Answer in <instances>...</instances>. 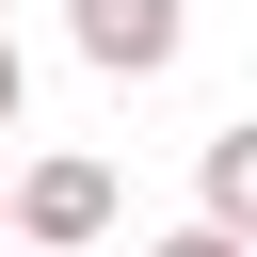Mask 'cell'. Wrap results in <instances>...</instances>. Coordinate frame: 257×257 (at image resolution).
I'll use <instances>...</instances> for the list:
<instances>
[{
    "label": "cell",
    "instance_id": "6da1fadb",
    "mask_svg": "<svg viewBox=\"0 0 257 257\" xmlns=\"http://www.w3.org/2000/svg\"><path fill=\"white\" fill-rule=\"evenodd\" d=\"M64 48H80L96 80H161V64L193 48V0H64Z\"/></svg>",
    "mask_w": 257,
    "mask_h": 257
},
{
    "label": "cell",
    "instance_id": "7a4b0ae2",
    "mask_svg": "<svg viewBox=\"0 0 257 257\" xmlns=\"http://www.w3.org/2000/svg\"><path fill=\"white\" fill-rule=\"evenodd\" d=\"M16 241H112V161H16Z\"/></svg>",
    "mask_w": 257,
    "mask_h": 257
},
{
    "label": "cell",
    "instance_id": "3957f363",
    "mask_svg": "<svg viewBox=\"0 0 257 257\" xmlns=\"http://www.w3.org/2000/svg\"><path fill=\"white\" fill-rule=\"evenodd\" d=\"M193 209H209L225 241H257V112H241V128H209V161H193Z\"/></svg>",
    "mask_w": 257,
    "mask_h": 257
},
{
    "label": "cell",
    "instance_id": "277c9868",
    "mask_svg": "<svg viewBox=\"0 0 257 257\" xmlns=\"http://www.w3.org/2000/svg\"><path fill=\"white\" fill-rule=\"evenodd\" d=\"M16 112H32V64H16V32H0V128H16Z\"/></svg>",
    "mask_w": 257,
    "mask_h": 257
},
{
    "label": "cell",
    "instance_id": "5b68a950",
    "mask_svg": "<svg viewBox=\"0 0 257 257\" xmlns=\"http://www.w3.org/2000/svg\"><path fill=\"white\" fill-rule=\"evenodd\" d=\"M161 257H257V241H225V225H177V241H161Z\"/></svg>",
    "mask_w": 257,
    "mask_h": 257
},
{
    "label": "cell",
    "instance_id": "8992f818",
    "mask_svg": "<svg viewBox=\"0 0 257 257\" xmlns=\"http://www.w3.org/2000/svg\"><path fill=\"white\" fill-rule=\"evenodd\" d=\"M32 257H112V241H32Z\"/></svg>",
    "mask_w": 257,
    "mask_h": 257
},
{
    "label": "cell",
    "instance_id": "52a82bcc",
    "mask_svg": "<svg viewBox=\"0 0 257 257\" xmlns=\"http://www.w3.org/2000/svg\"><path fill=\"white\" fill-rule=\"evenodd\" d=\"M0 225H16V177H0Z\"/></svg>",
    "mask_w": 257,
    "mask_h": 257
}]
</instances>
